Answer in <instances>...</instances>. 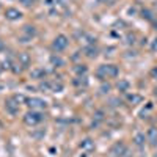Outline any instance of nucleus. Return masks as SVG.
Returning a JSON list of instances; mask_svg holds the SVG:
<instances>
[{
    "mask_svg": "<svg viewBox=\"0 0 157 157\" xmlns=\"http://www.w3.org/2000/svg\"><path fill=\"white\" fill-rule=\"evenodd\" d=\"M118 74H120V69H118L115 64H102V66L96 71V75L99 77V78H113V77H116Z\"/></svg>",
    "mask_w": 157,
    "mask_h": 157,
    "instance_id": "f257e3e1",
    "label": "nucleus"
},
{
    "mask_svg": "<svg viewBox=\"0 0 157 157\" xmlns=\"http://www.w3.org/2000/svg\"><path fill=\"white\" fill-rule=\"evenodd\" d=\"M44 118L46 116H44L43 112H39V110H30V112L25 113L24 121H25V124H29V126H36V124L41 123Z\"/></svg>",
    "mask_w": 157,
    "mask_h": 157,
    "instance_id": "f03ea898",
    "label": "nucleus"
},
{
    "mask_svg": "<svg viewBox=\"0 0 157 157\" xmlns=\"http://www.w3.org/2000/svg\"><path fill=\"white\" fill-rule=\"evenodd\" d=\"M68 46H69V38H68L66 35H58V36L54 39V43H52V49H54L55 52L66 50Z\"/></svg>",
    "mask_w": 157,
    "mask_h": 157,
    "instance_id": "7ed1b4c3",
    "label": "nucleus"
},
{
    "mask_svg": "<svg viewBox=\"0 0 157 157\" xmlns=\"http://www.w3.org/2000/svg\"><path fill=\"white\" fill-rule=\"evenodd\" d=\"M27 105L32 110H43L47 107V102L41 98H32V99H27Z\"/></svg>",
    "mask_w": 157,
    "mask_h": 157,
    "instance_id": "20e7f679",
    "label": "nucleus"
},
{
    "mask_svg": "<svg viewBox=\"0 0 157 157\" xmlns=\"http://www.w3.org/2000/svg\"><path fill=\"white\" fill-rule=\"evenodd\" d=\"M110 154H112L113 157H124V154H127V148H126L124 143L118 141V143H115V145L112 146Z\"/></svg>",
    "mask_w": 157,
    "mask_h": 157,
    "instance_id": "39448f33",
    "label": "nucleus"
},
{
    "mask_svg": "<svg viewBox=\"0 0 157 157\" xmlns=\"http://www.w3.org/2000/svg\"><path fill=\"white\" fill-rule=\"evenodd\" d=\"M5 17L10 19V21H17V19L22 17V13L16 8H6L5 10Z\"/></svg>",
    "mask_w": 157,
    "mask_h": 157,
    "instance_id": "423d86ee",
    "label": "nucleus"
},
{
    "mask_svg": "<svg viewBox=\"0 0 157 157\" xmlns=\"http://www.w3.org/2000/svg\"><path fill=\"white\" fill-rule=\"evenodd\" d=\"M5 107H6V110H8L11 115H16V113L19 112V102H14V98L8 99V101L5 102Z\"/></svg>",
    "mask_w": 157,
    "mask_h": 157,
    "instance_id": "0eeeda50",
    "label": "nucleus"
},
{
    "mask_svg": "<svg viewBox=\"0 0 157 157\" xmlns=\"http://www.w3.org/2000/svg\"><path fill=\"white\" fill-rule=\"evenodd\" d=\"M80 148H82L83 151H93V149H94V141L90 140V138H85V140L80 143Z\"/></svg>",
    "mask_w": 157,
    "mask_h": 157,
    "instance_id": "6e6552de",
    "label": "nucleus"
},
{
    "mask_svg": "<svg viewBox=\"0 0 157 157\" xmlns=\"http://www.w3.org/2000/svg\"><path fill=\"white\" fill-rule=\"evenodd\" d=\"M145 141H146L145 134H135V137H134V143H135L138 148H143V146H145Z\"/></svg>",
    "mask_w": 157,
    "mask_h": 157,
    "instance_id": "1a4fd4ad",
    "label": "nucleus"
},
{
    "mask_svg": "<svg viewBox=\"0 0 157 157\" xmlns=\"http://www.w3.org/2000/svg\"><path fill=\"white\" fill-rule=\"evenodd\" d=\"M148 140H149L151 145H157V129H155V127H151V129H149Z\"/></svg>",
    "mask_w": 157,
    "mask_h": 157,
    "instance_id": "9d476101",
    "label": "nucleus"
},
{
    "mask_svg": "<svg viewBox=\"0 0 157 157\" xmlns=\"http://www.w3.org/2000/svg\"><path fill=\"white\" fill-rule=\"evenodd\" d=\"M50 63L54 64V66H57V68L64 66V60H63L60 55H52V57H50Z\"/></svg>",
    "mask_w": 157,
    "mask_h": 157,
    "instance_id": "9b49d317",
    "label": "nucleus"
},
{
    "mask_svg": "<svg viewBox=\"0 0 157 157\" xmlns=\"http://www.w3.org/2000/svg\"><path fill=\"white\" fill-rule=\"evenodd\" d=\"M19 63L22 64V66H29L30 64V55L27 54V52H21L19 54Z\"/></svg>",
    "mask_w": 157,
    "mask_h": 157,
    "instance_id": "f8f14e48",
    "label": "nucleus"
},
{
    "mask_svg": "<svg viewBox=\"0 0 157 157\" xmlns=\"http://www.w3.org/2000/svg\"><path fill=\"white\" fill-rule=\"evenodd\" d=\"M32 77H33V78H44V77H46V71L36 68V69L32 71Z\"/></svg>",
    "mask_w": 157,
    "mask_h": 157,
    "instance_id": "ddd939ff",
    "label": "nucleus"
},
{
    "mask_svg": "<svg viewBox=\"0 0 157 157\" xmlns=\"http://www.w3.org/2000/svg\"><path fill=\"white\" fill-rule=\"evenodd\" d=\"M85 52H86V57H90V58H94V57L98 55V50L94 49V46H88V47H85Z\"/></svg>",
    "mask_w": 157,
    "mask_h": 157,
    "instance_id": "4468645a",
    "label": "nucleus"
},
{
    "mask_svg": "<svg viewBox=\"0 0 157 157\" xmlns=\"http://www.w3.org/2000/svg\"><path fill=\"white\" fill-rule=\"evenodd\" d=\"M74 72H75L77 75H82V74L86 72V66H85V64H77V66L74 68Z\"/></svg>",
    "mask_w": 157,
    "mask_h": 157,
    "instance_id": "2eb2a0df",
    "label": "nucleus"
},
{
    "mask_svg": "<svg viewBox=\"0 0 157 157\" xmlns=\"http://www.w3.org/2000/svg\"><path fill=\"white\" fill-rule=\"evenodd\" d=\"M24 32L27 33L29 36H35V33H36L35 27H32V25H25V27H24Z\"/></svg>",
    "mask_w": 157,
    "mask_h": 157,
    "instance_id": "dca6fc26",
    "label": "nucleus"
},
{
    "mask_svg": "<svg viewBox=\"0 0 157 157\" xmlns=\"http://www.w3.org/2000/svg\"><path fill=\"white\" fill-rule=\"evenodd\" d=\"M127 88H129V82L127 80H121L120 83H118V90L120 91H127Z\"/></svg>",
    "mask_w": 157,
    "mask_h": 157,
    "instance_id": "f3484780",
    "label": "nucleus"
},
{
    "mask_svg": "<svg viewBox=\"0 0 157 157\" xmlns=\"http://www.w3.org/2000/svg\"><path fill=\"white\" fill-rule=\"evenodd\" d=\"M129 101H132V102H138V101H141V98H140V96H137V94H134V96H129Z\"/></svg>",
    "mask_w": 157,
    "mask_h": 157,
    "instance_id": "a211bd4d",
    "label": "nucleus"
},
{
    "mask_svg": "<svg viewBox=\"0 0 157 157\" xmlns=\"http://www.w3.org/2000/svg\"><path fill=\"white\" fill-rule=\"evenodd\" d=\"M101 90H102V93H109V90H110V85H107V86L104 85V86H102Z\"/></svg>",
    "mask_w": 157,
    "mask_h": 157,
    "instance_id": "6ab92c4d",
    "label": "nucleus"
},
{
    "mask_svg": "<svg viewBox=\"0 0 157 157\" xmlns=\"http://www.w3.org/2000/svg\"><path fill=\"white\" fill-rule=\"evenodd\" d=\"M32 2H33V0H22V3H24L25 6H30V5H32Z\"/></svg>",
    "mask_w": 157,
    "mask_h": 157,
    "instance_id": "aec40b11",
    "label": "nucleus"
},
{
    "mask_svg": "<svg viewBox=\"0 0 157 157\" xmlns=\"http://www.w3.org/2000/svg\"><path fill=\"white\" fill-rule=\"evenodd\" d=\"M152 50H157V39H155V43L152 44Z\"/></svg>",
    "mask_w": 157,
    "mask_h": 157,
    "instance_id": "412c9836",
    "label": "nucleus"
},
{
    "mask_svg": "<svg viewBox=\"0 0 157 157\" xmlns=\"http://www.w3.org/2000/svg\"><path fill=\"white\" fill-rule=\"evenodd\" d=\"M98 2H99V3H107L109 0H98Z\"/></svg>",
    "mask_w": 157,
    "mask_h": 157,
    "instance_id": "4be33fe9",
    "label": "nucleus"
},
{
    "mask_svg": "<svg viewBox=\"0 0 157 157\" xmlns=\"http://www.w3.org/2000/svg\"><path fill=\"white\" fill-rule=\"evenodd\" d=\"M152 74H154V75H155V74H157V68H155V69H154V71H152Z\"/></svg>",
    "mask_w": 157,
    "mask_h": 157,
    "instance_id": "5701e85b",
    "label": "nucleus"
}]
</instances>
